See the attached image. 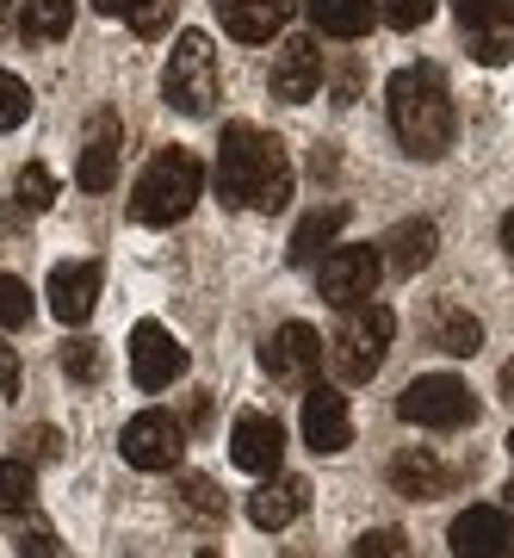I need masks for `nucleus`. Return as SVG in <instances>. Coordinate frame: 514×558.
I'll list each match as a JSON object with an SVG mask.
<instances>
[{"label":"nucleus","instance_id":"20e7f679","mask_svg":"<svg viewBox=\"0 0 514 558\" xmlns=\"http://www.w3.org/2000/svg\"><path fill=\"white\" fill-rule=\"evenodd\" d=\"M391 336H396V317L384 311V304H354V311H341L335 336H329V366H335L341 385H366L384 366V354H391Z\"/></svg>","mask_w":514,"mask_h":558},{"label":"nucleus","instance_id":"ea45409f","mask_svg":"<svg viewBox=\"0 0 514 558\" xmlns=\"http://www.w3.org/2000/svg\"><path fill=\"white\" fill-rule=\"evenodd\" d=\"M198 558H218V553H198Z\"/></svg>","mask_w":514,"mask_h":558},{"label":"nucleus","instance_id":"c756f323","mask_svg":"<svg viewBox=\"0 0 514 558\" xmlns=\"http://www.w3.org/2000/svg\"><path fill=\"white\" fill-rule=\"evenodd\" d=\"M440 0H378V20L391 25V32H416V25L435 20Z\"/></svg>","mask_w":514,"mask_h":558},{"label":"nucleus","instance_id":"5701e85b","mask_svg":"<svg viewBox=\"0 0 514 558\" xmlns=\"http://www.w3.org/2000/svg\"><path fill=\"white\" fill-rule=\"evenodd\" d=\"M341 223H347V205H317V211L292 230V248H285V255H292V267H310V260H317L322 248L341 236Z\"/></svg>","mask_w":514,"mask_h":558},{"label":"nucleus","instance_id":"0eeeda50","mask_svg":"<svg viewBox=\"0 0 514 558\" xmlns=\"http://www.w3.org/2000/svg\"><path fill=\"white\" fill-rule=\"evenodd\" d=\"M378 279H384V248H372V242H347V248H329L317 267V292L335 311H354V304H366L378 292Z\"/></svg>","mask_w":514,"mask_h":558},{"label":"nucleus","instance_id":"b1692460","mask_svg":"<svg viewBox=\"0 0 514 558\" xmlns=\"http://www.w3.org/2000/svg\"><path fill=\"white\" fill-rule=\"evenodd\" d=\"M75 25V0H25L20 7V38L25 44H57Z\"/></svg>","mask_w":514,"mask_h":558},{"label":"nucleus","instance_id":"7ed1b4c3","mask_svg":"<svg viewBox=\"0 0 514 558\" xmlns=\"http://www.w3.org/2000/svg\"><path fill=\"white\" fill-rule=\"evenodd\" d=\"M198 193H205V168H198L193 149H180V143L156 149L149 168L137 174V186H131V218L149 223V230H168L198 205Z\"/></svg>","mask_w":514,"mask_h":558},{"label":"nucleus","instance_id":"473e14b6","mask_svg":"<svg viewBox=\"0 0 514 558\" xmlns=\"http://www.w3.org/2000/svg\"><path fill=\"white\" fill-rule=\"evenodd\" d=\"M168 20H174V0H143L137 13H131V25H137L143 38H156V32H168Z\"/></svg>","mask_w":514,"mask_h":558},{"label":"nucleus","instance_id":"7c9ffc66","mask_svg":"<svg viewBox=\"0 0 514 558\" xmlns=\"http://www.w3.org/2000/svg\"><path fill=\"white\" fill-rule=\"evenodd\" d=\"M62 373H69V379H81V385H94L99 379V341L94 336L69 341V348H62Z\"/></svg>","mask_w":514,"mask_h":558},{"label":"nucleus","instance_id":"a19ab883","mask_svg":"<svg viewBox=\"0 0 514 558\" xmlns=\"http://www.w3.org/2000/svg\"><path fill=\"white\" fill-rule=\"evenodd\" d=\"M50 558H62V553H50Z\"/></svg>","mask_w":514,"mask_h":558},{"label":"nucleus","instance_id":"f704fd0d","mask_svg":"<svg viewBox=\"0 0 514 558\" xmlns=\"http://www.w3.org/2000/svg\"><path fill=\"white\" fill-rule=\"evenodd\" d=\"M13 385H20V354L0 341V398H13Z\"/></svg>","mask_w":514,"mask_h":558},{"label":"nucleus","instance_id":"f8f14e48","mask_svg":"<svg viewBox=\"0 0 514 558\" xmlns=\"http://www.w3.org/2000/svg\"><path fill=\"white\" fill-rule=\"evenodd\" d=\"M180 373H186V348L161 323H137L131 329V379H137V391H168Z\"/></svg>","mask_w":514,"mask_h":558},{"label":"nucleus","instance_id":"6e6552de","mask_svg":"<svg viewBox=\"0 0 514 558\" xmlns=\"http://www.w3.org/2000/svg\"><path fill=\"white\" fill-rule=\"evenodd\" d=\"M119 447L137 472H174L180 459H186V422L168 416V410H143V416L124 422Z\"/></svg>","mask_w":514,"mask_h":558},{"label":"nucleus","instance_id":"1a4fd4ad","mask_svg":"<svg viewBox=\"0 0 514 558\" xmlns=\"http://www.w3.org/2000/svg\"><path fill=\"white\" fill-rule=\"evenodd\" d=\"M260 360H267V373H273L279 385H304V391H310L317 373H322V360H329V348H322V336L310 323H279Z\"/></svg>","mask_w":514,"mask_h":558},{"label":"nucleus","instance_id":"dca6fc26","mask_svg":"<svg viewBox=\"0 0 514 558\" xmlns=\"http://www.w3.org/2000/svg\"><path fill=\"white\" fill-rule=\"evenodd\" d=\"M317 87H322V50H317V38H285V44H279V57H273V100L304 106Z\"/></svg>","mask_w":514,"mask_h":558},{"label":"nucleus","instance_id":"e433bc0d","mask_svg":"<svg viewBox=\"0 0 514 558\" xmlns=\"http://www.w3.org/2000/svg\"><path fill=\"white\" fill-rule=\"evenodd\" d=\"M7 25H20V13H13V0H0V32H7Z\"/></svg>","mask_w":514,"mask_h":558},{"label":"nucleus","instance_id":"412c9836","mask_svg":"<svg viewBox=\"0 0 514 558\" xmlns=\"http://www.w3.org/2000/svg\"><path fill=\"white\" fill-rule=\"evenodd\" d=\"M304 7L322 38H366L378 20V0H304Z\"/></svg>","mask_w":514,"mask_h":558},{"label":"nucleus","instance_id":"2eb2a0df","mask_svg":"<svg viewBox=\"0 0 514 558\" xmlns=\"http://www.w3.org/2000/svg\"><path fill=\"white\" fill-rule=\"evenodd\" d=\"M304 440L317 447V453H347V440H354V410L341 398L335 385H310L304 391Z\"/></svg>","mask_w":514,"mask_h":558},{"label":"nucleus","instance_id":"393cba45","mask_svg":"<svg viewBox=\"0 0 514 558\" xmlns=\"http://www.w3.org/2000/svg\"><path fill=\"white\" fill-rule=\"evenodd\" d=\"M112 180H119V143H112V131H99L75 161V186L81 193H106Z\"/></svg>","mask_w":514,"mask_h":558},{"label":"nucleus","instance_id":"bb28decb","mask_svg":"<svg viewBox=\"0 0 514 558\" xmlns=\"http://www.w3.org/2000/svg\"><path fill=\"white\" fill-rule=\"evenodd\" d=\"M57 199V180H50V168H38V161H32V168H20V180H13V211H7V223L20 218H38L44 205Z\"/></svg>","mask_w":514,"mask_h":558},{"label":"nucleus","instance_id":"a878e982","mask_svg":"<svg viewBox=\"0 0 514 558\" xmlns=\"http://www.w3.org/2000/svg\"><path fill=\"white\" fill-rule=\"evenodd\" d=\"M38 497V472L25 459H0V515H32Z\"/></svg>","mask_w":514,"mask_h":558},{"label":"nucleus","instance_id":"f257e3e1","mask_svg":"<svg viewBox=\"0 0 514 558\" xmlns=\"http://www.w3.org/2000/svg\"><path fill=\"white\" fill-rule=\"evenodd\" d=\"M218 199L236 205V211H285L292 205V156L285 143L255 131V124H223L218 143Z\"/></svg>","mask_w":514,"mask_h":558},{"label":"nucleus","instance_id":"c85d7f7f","mask_svg":"<svg viewBox=\"0 0 514 558\" xmlns=\"http://www.w3.org/2000/svg\"><path fill=\"white\" fill-rule=\"evenodd\" d=\"M25 119H32V87H25V75L0 69V131H20Z\"/></svg>","mask_w":514,"mask_h":558},{"label":"nucleus","instance_id":"f03ea898","mask_svg":"<svg viewBox=\"0 0 514 558\" xmlns=\"http://www.w3.org/2000/svg\"><path fill=\"white\" fill-rule=\"evenodd\" d=\"M384 112H391V131L409 156L435 161L453 149L458 112H453V94H446L440 69H396L391 87H384Z\"/></svg>","mask_w":514,"mask_h":558},{"label":"nucleus","instance_id":"79ce46f5","mask_svg":"<svg viewBox=\"0 0 514 558\" xmlns=\"http://www.w3.org/2000/svg\"><path fill=\"white\" fill-rule=\"evenodd\" d=\"M509 379H514V373H509Z\"/></svg>","mask_w":514,"mask_h":558},{"label":"nucleus","instance_id":"4c0bfd02","mask_svg":"<svg viewBox=\"0 0 514 558\" xmlns=\"http://www.w3.org/2000/svg\"><path fill=\"white\" fill-rule=\"evenodd\" d=\"M502 248H509V255H514V211H509V218H502Z\"/></svg>","mask_w":514,"mask_h":558},{"label":"nucleus","instance_id":"ddd939ff","mask_svg":"<svg viewBox=\"0 0 514 558\" xmlns=\"http://www.w3.org/2000/svg\"><path fill=\"white\" fill-rule=\"evenodd\" d=\"M230 459L255 478H273L279 459H285V428H279L267 410H242L236 428H230Z\"/></svg>","mask_w":514,"mask_h":558},{"label":"nucleus","instance_id":"a211bd4d","mask_svg":"<svg viewBox=\"0 0 514 558\" xmlns=\"http://www.w3.org/2000/svg\"><path fill=\"white\" fill-rule=\"evenodd\" d=\"M218 20L242 44H273L292 20V0H218Z\"/></svg>","mask_w":514,"mask_h":558},{"label":"nucleus","instance_id":"c9c22d12","mask_svg":"<svg viewBox=\"0 0 514 558\" xmlns=\"http://www.w3.org/2000/svg\"><path fill=\"white\" fill-rule=\"evenodd\" d=\"M99 13H106V20H131V13H137L143 0H94Z\"/></svg>","mask_w":514,"mask_h":558},{"label":"nucleus","instance_id":"4468645a","mask_svg":"<svg viewBox=\"0 0 514 558\" xmlns=\"http://www.w3.org/2000/svg\"><path fill=\"white\" fill-rule=\"evenodd\" d=\"M99 260H62L57 274H50V286H44V299H50V317L69 323V329H81V323L94 317L99 304Z\"/></svg>","mask_w":514,"mask_h":558},{"label":"nucleus","instance_id":"72a5a7b5","mask_svg":"<svg viewBox=\"0 0 514 558\" xmlns=\"http://www.w3.org/2000/svg\"><path fill=\"white\" fill-rule=\"evenodd\" d=\"M180 490H186V509H193V515H223L218 484H211V478H186Z\"/></svg>","mask_w":514,"mask_h":558},{"label":"nucleus","instance_id":"4be33fe9","mask_svg":"<svg viewBox=\"0 0 514 558\" xmlns=\"http://www.w3.org/2000/svg\"><path fill=\"white\" fill-rule=\"evenodd\" d=\"M428 336H435L440 354H458V360H465V354H477V348H484V323H477L465 304L446 299V304L435 311V323H428Z\"/></svg>","mask_w":514,"mask_h":558},{"label":"nucleus","instance_id":"f3484780","mask_svg":"<svg viewBox=\"0 0 514 558\" xmlns=\"http://www.w3.org/2000/svg\"><path fill=\"white\" fill-rule=\"evenodd\" d=\"M304 509H310V484L292 478V472H273V478L260 484L255 497H248V521H255L260 534H279V527H292Z\"/></svg>","mask_w":514,"mask_h":558},{"label":"nucleus","instance_id":"6ab92c4d","mask_svg":"<svg viewBox=\"0 0 514 558\" xmlns=\"http://www.w3.org/2000/svg\"><path fill=\"white\" fill-rule=\"evenodd\" d=\"M384 248V274H403V279H416L428 260H435V248H440V230L428 218H403L391 230V236L378 242Z\"/></svg>","mask_w":514,"mask_h":558},{"label":"nucleus","instance_id":"cd10ccee","mask_svg":"<svg viewBox=\"0 0 514 558\" xmlns=\"http://www.w3.org/2000/svg\"><path fill=\"white\" fill-rule=\"evenodd\" d=\"M38 317V292L20 274H0V329H32Z\"/></svg>","mask_w":514,"mask_h":558},{"label":"nucleus","instance_id":"39448f33","mask_svg":"<svg viewBox=\"0 0 514 558\" xmlns=\"http://www.w3.org/2000/svg\"><path fill=\"white\" fill-rule=\"evenodd\" d=\"M161 94L180 119H205L211 100H218V50L205 32H180L174 50H168V69H161Z\"/></svg>","mask_w":514,"mask_h":558},{"label":"nucleus","instance_id":"2f4dec72","mask_svg":"<svg viewBox=\"0 0 514 558\" xmlns=\"http://www.w3.org/2000/svg\"><path fill=\"white\" fill-rule=\"evenodd\" d=\"M354 558H409V539L396 527H372V534L354 539Z\"/></svg>","mask_w":514,"mask_h":558},{"label":"nucleus","instance_id":"58836bf2","mask_svg":"<svg viewBox=\"0 0 514 558\" xmlns=\"http://www.w3.org/2000/svg\"><path fill=\"white\" fill-rule=\"evenodd\" d=\"M509 459H514V435H509ZM509 497H514V478H509Z\"/></svg>","mask_w":514,"mask_h":558},{"label":"nucleus","instance_id":"423d86ee","mask_svg":"<svg viewBox=\"0 0 514 558\" xmlns=\"http://www.w3.org/2000/svg\"><path fill=\"white\" fill-rule=\"evenodd\" d=\"M396 416L409 422V428H435V435H446V428L477 422V398H472V385L458 379V373H421V379L403 385Z\"/></svg>","mask_w":514,"mask_h":558},{"label":"nucleus","instance_id":"9b49d317","mask_svg":"<svg viewBox=\"0 0 514 558\" xmlns=\"http://www.w3.org/2000/svg\"><path fill=\"white\" fill-rule=\"evenodd\" d=\"M446 546H453V558H509V546H514V515L502 509V502H472L465 515H453V527H446Z\"/></svg>","mask_w":514,"mask_h":558},{"label":"nucleus","instance_id":"9d476101","mask_svg":"<svg viewBox=\"0 0 514 558\" xmlns=\"http://www.w3.org/2000/svg\"><path fill=\"white\" fill-rule=\"evenodd\" d=\"M458 25L472 38V57L502 69L514 57V0H453Z\"/></svg>","mask_w":514,"mask_h":558},{"label":"nucleus","instance_id":"aec40b11","mask_svg":"<svg viewBox=\"0 0 514 558\" xmlns=\"http://www.w3.org/2000/svg\"><path fill=\"white\" fill-rule=\"evenodd\" d=\"M391 484H396V497H416V502H435L446 497V484H453V472L440 465L428 447H403V453L391 459Z\"/></svg>","mask_w":514,"mask_h":558}]
</instances>
